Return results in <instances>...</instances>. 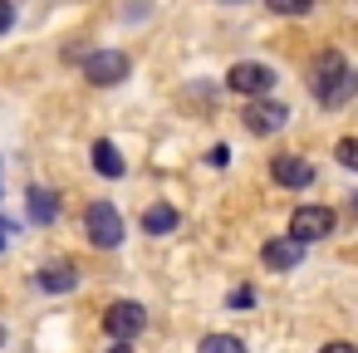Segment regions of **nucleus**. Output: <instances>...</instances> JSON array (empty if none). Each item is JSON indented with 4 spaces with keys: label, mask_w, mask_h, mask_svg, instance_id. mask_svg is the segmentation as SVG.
Masks as SVG:
<instances>
[{
    "label": "nucleus",
    "mask_w": 358,
    "mask_h": 353,
    "mask_svg": "<svg viewBox=\"0 0 358 353\" xmlns=\"http://www.w3.org/2000/svg\"><path fill=\"white\" fill-rule=\"evenodd\" d=\"M108 353H133V343H128V338H113V348H108Z\"/></svg>",
    "instance_id": "obj_21"
},
{
    "label": "nucleus",
    "mask_w": 358,
    "mask_h": 353,
    "mask_svg": "<svg viewBox=\"0 0 358 353\" xmlns=\"http://www.w3.org/2000/svg\"><path fill=\"white\" fill-rule=\"evenodd\" d=\"M226 304H231V309H250V304H255V289H250V284H236V289L226 294Z\"/></svg>",
    "instance_id": "obj_17"
},
{
    "label": "nucleus",
    "mask_w": 358,
    "mask_h": 353,
    "mask_svg": "<svg viewBox=\"0 0 358 353\" xmlns=\"http://www.w3.org/2000/svg\"><path fill=\"white\" fill-rule=\"evenodd\" d=\"M94 172H99V177H108V182L128 177V162L118 157V147H113L108 138H99V143H94Z\"/></svg>",
    "instance_id": "obj_12"
},
{
    "label": "nucleus",
    "mask_w": 358,
    "mask_h": 353,
    "mask_svg": "<svg viewBox=\"0 0 358 353\" xmlns=\"http://www.w3.org/2000/svg\"><path fill=\"white\" fill-rule=\"evenodd\" d=\"M260 260H265V270L285 275V270H294V265L304 260V240H294V236H275V240L260 245Z\"/></svg>",
    "instance_id": "obj_9"
},
{
    "label": "nucleus",
    "mask_w": 358,
    "mask_h": 353,
    "mask_svg": "<svg viewBox=\"0 0 358 353\" xmlns=\"http://www.w3.org/2000/svg\"><path fill=\"white\" fill-rule=\"evenodd\" d=\"M334 157H338V167H348V172H358V138H338V147H334Z\"/></svg>",
    "instance_id": "obj_16"
},
{
    "label": "nucleus",
    "mask_w": 358,
    "mask_h": 353,
    "mask_svg": "<svg viewBox=\"0 0 358 353\" xmlns=\"http://www.w3.org/2000/svg\"><path fill=\"white\" fill-rule=\"evenodd\" d=\"M15 25V6H10V0H0V35H6Z\"/></svg>",
    "instance_id": "obj_18"
},
{
    "label": "nucleus",
    "mask_w": 358,
    "mask_h": 353,
    "mask_svg": "<svg viewBox=\"0 0 358 353\" xmlns=\"http://www.w3.org/2000/svg\"><path fill=\"white\" fill-rule=\"evenodd\" d=\"M309 94L319 108H343L358 99V69L338 55V50H319L309 64Z\"/></svg>",
    "instance_id": "obj_1"
},
{
    "label": "nucleus",
    "mask_w": 358,
    "mask_h": 353,
    "mask_svg": "<svg viewBox=\"0 0 358 353\" xmlns=\"http://www.w3.org/2000/svg\"><path fill=\"white\" fill-rule=\"evenodd\" d=\"M334 226H338V211L334 206H294V216H289V236L304 240V245L334 236Z\"/></svg>",
    "instance_id": "obj_6"
},
{
    "label": "nucleus",
    "mask_w": 358,
    "mask_h": 353,
    "mask_svg": "<svg viewBox=\"0 0 358 353\" xmlns=\"http://www.w3.org/2000/svg\"><path fill=\"white\" fill-rule=\"evenodd\" d=\"M84 236H89L94 250H118L123 236H128V226H123V216H118L113 201H89V211H84Z\"/></svg>",
    "instance_id": "obj_2"
},
{
    "label": "nucleus",
    "mask_w": 358,
    "mask_h": 353,
    "mask_svg": "<svg viewBox=\"0 0 358 353\" xmlns=\"http://www.w3.org/2000/svg\"><path fill=\"white\" fill-rule=\"evenodd\" d=\"M265 6H270L275 15H289V20H299V15H309V10H314V0H265Z\"/></svg>",
    "instance_id": "obj_15"
},
{
    "label": "nucleus",
    "mask_w": 358,
    "mask_h": 353,
    "mask_svg": "<svg viewBox=\"0 0 358 353\" xmlns=\"http://www.w3.org/2000/svg\"><path fill=\"white\" fill-rule=\"evenodd\" d=\"M196 353H245V338H236V333H206L196 343Z\"/></svg>",
    "instance_id": "obj_14"
},
{
    "label": "nucleus",
    "mask_w": 358,
    "mask_h": 353,
    "mask_svg": "<svg viewBox=\"0 0 358 353\" xmlns=\"http://www.w3.org/2000/svg\"><path fill=\"white\" fill-rule=\"evenodd\" d=\"M319 353H358V348H353V343H343V338H334V343H324Z\"/></svg>",
    "instance_id": "obj_19"
},
{
    "label": "nucleus",
    "mask_w": 358,
    "mask_h": 353,
    "mask_svg": "<svg viewBox=\"0 0 358 353\" xmlns=\"http://www.w3.org/2000/svg\"><path fill=\"white\" fill-rule=\"evenodd\" d=\"M348 211H353V216H358V192H353V196H348Z\"/></svg>",
    "instance_id": "obj_22"
},
{
    "label": "nucleus",
    "mask_w": 358,
    "mask_h": 353,
    "mask_svg": "<svg viewBox=\"0 0 358 353\" xmlns=\"http://www.w3.org/2000/svg\"><path fill=\"white\" fill-rule=\"evenodd\" d=\"M25 216H30L35 226H55V221H59V196L45 192V187H30V192H25Z\"/></svg>",
    "instance_id": "obj_10"
},
{
    "label": "nucleus",
    "mask_w": 358,
    "mask_h": 353,
    "mask_svg": "<svg viewBox=\"0 0 358 353\" xmlns=\"http://www.w3.org/2000/svg\"><path fill=\"white\" fill-rule=\"evenodd\" d=\"M133 74V59L123 55V50H94L89 59H84V79L94 84V89H113V84H123Z\"/></svg>",
    "instance_id": "obj_5"
},
{
    "label": "nucleus",
    "mask_w": 358,
    "mask_h": 353,
    "mask_svg": "<svg viewBox=\"0 0 358 353\" xmlns=\"http://www.w3.org/2000/svg\"><path fill=\"white\" fill-rule=\"evenodd\" d=\"M221 6H250V0H221Z\"/></svg>",
    "instance_id": "obj_23"
},
{
    "label": "nucleus",
    "mask_w": 358,
    "mask_h": 353,
    "mask_svg": "<svg viewBox=\"0 0 358 353\" xmlns=\"http://www.w3.org/2000/svg\"><path fill=\"white\" fill-rule=\"evenodd\" d=\"M289 118H294V113H289V103H280V99H270V94L245 99V108H241V123H245V133H255V138L280 133Z\"/></svg>",
    "instance_id": "obj_3"
},
{
    "label": "nucleus",
    "mask_w": 358,
    "mask_h": 353,
    "mask_svg": "<svg viewBox=\"0 0 358 353\" xmlns=\"http://www.w3.org/2000/svg\"><path fill=\"white\" fill-rule=\"evenodd\" d=\"M275 84H280V74H275L270 64H260V59H241V64H231V74H226V89L241 94V99L275 94Z\"/></svg>",
    "instance_id": "obj_4"
},
{
    "label": "nucleus",
    "mask_w": 358,
    "mask_h": 353,
    "mask_svg": "<svg viewBox=\"0 0 358 353\" xmlns=\"http://www.w3.org/2000/svg\"><path fill=\"white\" fill-rule=\"evenodd\" d=\"M143 231H148V236H172V231H177V211H172L167 201L148 206V211H143Z\"/></svg>",
    "instance_id": "obj_13"
},
{
    "label": "nucleus",
    "mask_w": 358,
    "mask_h": 353,
    "mask_svg": "<svg viewBox=\"0 0 358 353\" xmlns=\"http://www.w3.org/2000/svg\"><path fill=\"white\" fill-rule=\"evenodd\" d=\"M103 329L113 333V338H138L143 329H148V309L138 304V299H113L108 309H103Z\"/></svg>",
    "instance_id": "obj_7"
},
{
    "label": "nucleus",
    "mask_w": 358,
    "mask_h": 353,
    "mask_svg": "<svg viewBox=\"0 0 358 353\" xmlns=\"http://www.w3.org/2000/svg\"><path fill=\"white\" fill-rule=\"evenodd\" d=\"M0 348H6V329H0Z\"/></svg>",
    "instance_id": "obj_24"
},
{
    "label": "nucleus",
    "mask_w": 358,
    "mask_h": 353,
    "mask_svg": "<svg viewBox=\"0 0 358 353\" xmlns=\"http://www.w3.org/2000/svg\"><path fill=\"white\" fill-rule=\"evenodd\" d=\"M6 240H10V236H0V250H6Z\"/></svg>",
    "instance_id": "obj_25"
},
{
    "label": "nucleus",
    "mask_w": 358,
    "mask_h": 353,
    "mask_svg": "<svg viewBox=\"0 0 358 353\" xmlns=\"http://www.w3.org/2000/svg\"><path fill=\"white\" fill-rule=\"evenodd\" d=\"M270 177H275L280 187H289V192L314 187V167H309L299 152H280V157H270Z\"/></svg>",
    "instance_id": "obj_8"
},
{
    "label": "nucleus",
    "mask_w": 358,
    "mask_h": 353,
    "mask_svg": "<svg viewBox=\"0 0 358 353\" xmlns=\"http://www.w3.org/2000/svg\"><path fill=\"white\" fill-rule=\"evenodd\" d=\"M231 162V147H211V167H226Z\"/></svg>",
    "instance_id": "obj_20"
},
{
    "label": "nucleus",
    "mask_w": 358,
    "mask_h": 353,
    "mask_svg": "<svg viewBox=\"0 0 358 353\" xmlns=\"http://www.w3.org/2000/svg\"><path fill=\"white\" fill-rule=\"evenodd\" d=\"M35 284H40L45 294H69V289L79 284V270H74L69 260H55V265H45V270L35 275Z\"/></svg>",
    "instance_id": "obj_11"
}]
</instances>
